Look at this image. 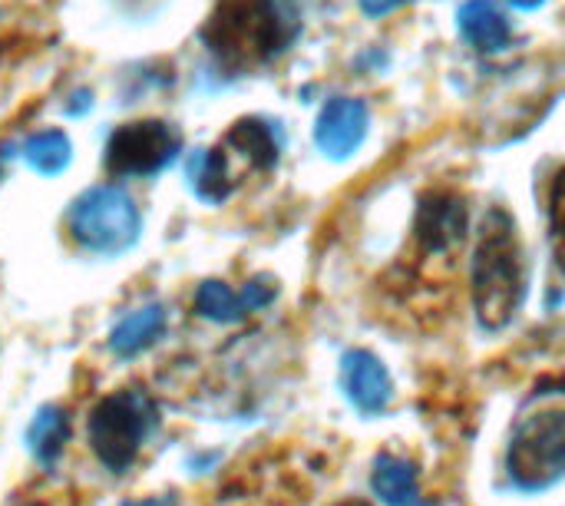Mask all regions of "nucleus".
<instances>
[{
	"label": "nucleus",
	"mask_w": 565,
	"mask_h": 506,
	"mask_svg": "<svg viewBox=\"0 0 565 506\" xmlns=\"http://www.w3.org/2000/svg\"><path fill=\"white\" fill-rule=\"evenodd\" d=\"M122 506H179L172 497H146V500H132V504Z\"/></svg>",
	"instance_id": "nucleus-21"
},
{
	"label": "nucleus",
	"mask_w": 565,
	"mask_h": 506,
	"mask_svg": "<svg viewBox=\"0 0 565 506\" xmlns=\"http://www.w3.org/2000/svg\"><path fill=\"white\" fill-rule=\"evenodd\" d=\"M225 146H232L238 156H245L255 169H271L278 166V156H281V136L271 123L265 119H238L228 136H225Z\"/></svg>",
	"instance_id": "nucleus-14"
},
{
	"label": "nucleus",
	"mask_w": 565,
	"mask_h": 506,
	"mask_svg": "<svg viewBox=\"0 0 565 506\" xmlns=\"http://www.w3.org/2000/svg\"><path fill=\"white\" fill-rule=\"evenodd\" d=\"M513 7H520V10H536V7H543L546 0H510Z\"/></svg>",
	"instance_id": "nucleus-22"
},
{
	"label": "nucleus",
	"mask_w": 565,
	"mask_h": 506,
	"mask_svg": "<svg viewBox=\"0 0 565 506\" xmlns=\"http://www.w3.org/2000/svg\"><path fill=\"white\" fill-rule=\"evenodd\" d=\"M420 245L427 252H450L463 242L467 235V205L457 196L437 192L430 199H424L420 212H417V225H414Z\"/></svg>",
	"instance_id": "nucleus-9"
},
{
	"label": "nucleus",
	"mask_w": 565,
	"mask_h": 506,
	"mask_svg": "<svg viewBox=\"0 0 565 506\" xmlns=\"http://www.w3.org/2000/svg\"><path fill=\"white\" fill-rule=\"evenodd\" d=\"M463 40L480 53H497L510 43L513 27L493 0H467L457 13Z\"/></svg>",
	"instance_id": "nucleus-10"
},
{
	"label": "nucleus",
	"mask_w": 565,
	"mask_h": 506,
	"mask_svg": "<svg viewBox=\"0 0 565 506\" xmlns=\"http://www.w3.org/2000/svg\"><path fill=\"white\" fill-rule=\"evenodd\" d=\"M550 229H553L556 265L565 272V169L553 179V192H550Z\"/></svg>",
	"instance_id": "nucleus-18"
},
{
	"label": "nucleus",
	"mask_w": 565,
	"mask_h": 506,
	"mask_svg": "<svg viewBox=\"0 0 565 506\" xmlns=\"http://www.w3.org/2000/svg\"><path fill=\"white\" fill-rule=\"evenodd\" d=\"M23 506H43V504H23Z\"/></svg>",
	"instance_id": "nucleus-24"
},
{
	"label": "nucleus",
	"mask_w": 565,
	"mask_h": 506,
	"mask_svg": "<svg viewBox=\"0 0 565 506\" xmlns=\"http://www.w3.org/2000/svg\"><path fill=\"white\" fill-rule=\"evenodd\" d=\"M298 27L291 0H242L212 23V50L228 60H265L278 53Z\"/></svg>",
	"instance_id": "nucleus-2"
},
{
	"label": "nucleus",
	"mask_w": 565,
	"mask_h": 506,
	"mask_svg": "<svg viewBox=\"0 0 565 506\" xmlns=\"http://www.w3.org/2000/svg\"><path fill=\"white\" fill-rule=\"evenodd\" d=\"M507 474L520 494H543L565 477V411L520 421L507 451Z\"/></svg>",
	"instance_id": "nucleus-4"
},
{
	"label": "nucleus",
	"mask_w": 565,
	"mask_h": 506,
	"mask_svg": "<svg viewBox=\"0 0 565 506\" xmlns=\"http://www.w3.org/2000/svg\"><path fill=\"white\" fill-rule=\"evenodd\" d=\"M242 305H245V312H262V308H268L275 298H278V285L271 282V278H252L242 292Z\"/></svg>",
	"instance_id": "nucleus-19"
},
{
	"label": "nucleus",
	"mask_w": 565,
	"mask_h": 506,
	"mask_svg": "<svg viewBox=\"0 0 565 506\" xmlns=\"http://www.w3.org/2000/svg\"><path fill=\"white\" fill-rule=\"evenodd\" d=\"M341 506H364V504H341Z\"/></svg>",
	"instance_id": "nucleus-23"
},
{
	"label": "nucleus",
	"mask_w": 565,
	"mask_h": 506,
	"mask_svg": "<svg viewBox=\"0 0 565 506\" xmlns=\"http://www.w3.org/2000/svg\"><path fill=\"white\" fill-rule=\"evenodd\" d=\"M341 388L348 394V401L364 414V418H377L387 411L391 398H394V384L391 375L384 368V361L364 348L348 351L341 358Z\"/></svg>",
	"instance_id": "nucleus-8"
},
{
	"label": "nucleus",
	"mask_w": 565,
	"mask_h": 506,
	"mask_svg": "<svg viewBox=\"0 0 565 506\" xmlns=\"http://www.w3.org/2000/svg\"><path fill=\"white\" fill-rule=\"evenodd\" d=\"M23 159L40 176H60L73 159V143L63 129H43L23 143Z\"/></svg>",
	"instance_id": "nucleus-16"
},
{
	"label": "nucleus",
	"mask_w": 565,
	"mask_h": 506,
	"mask_svg": "<svg viewBox=\"0 0 565 506\" xmlns=\"http://www.w3.org/2000/svg\"><path fill=\"white\" fill-rule=\"evenodd\" d=\"M166 335V308L162 305H146L129 312L113 331H109V351L116 358H136L146 348H152Z\"/></svg>",
	"instance_id": "nucleus-11"
},
{
	"label": "nucleus",
	"mask_w": 565,
	"mask_h": 506,
	"mask_svg": "<svg viewBox=\"0 0 565 506\" xmlns=\"http://www.w3.org/2000/svg\"><path fill=\"white\" fill-rule=\"evenodd\" d=\"M371 126V113L361 99L338 96L328 99L318 123H315V143L324 156L331 159H348L361 149L364 136Z\"/></svg>",
	"instance_id": "nucleus-7"
},
{
	"label": "nucleus",
	"mask_w": 565,
	"mask_h": 506,
	"mask_svg": "<svg viewBox=\"0 0 565 506\" xmlns=\"http://www.w3.org/2000/svg\"><path fill=\"white\" fill-rule=\"evenodd\" d=\"M195 312L215 325H235L242 321L248 312L242 305V295H235L225 282H202L199 292H195Z\"/></svg>",
	"instance_id": "nucleus-17"
},
{
	"label": "nucleus",
	"mask_w": 565,
	"mask_h": 506,
	"mask_svg": "<svg viewBox=\"0 0 565 506\" xmlns=\"http://www.w3.org/2000/svg\"><path fill=\"white\" fill-rule=\"evenodd\" d=\"M142 229L132 196L119 186H93L70 209V235L93 255H122Z\"/></svg>",
	"instance_id": "nucleus-3"
},
{
	"label": "nucleus",
	"mask_w": 565,
	"mask_h": 506,
	"mask_svg": "<svg viewBox=\"0 0 565 506\" xmlns=\"http://www.w3.org/2000/svg\"><path fill=\"white\" fill-rule=\"evenodd\" d=\"M70 431H73L70 414L63 408H56V404H46V408L36 411V418L26 428V451L43 467H50V464H56V457L70 444Z\"/></svg>",
	"instance_id": "nucleus-15"
},
{
	"label": "nucleus",
	"mask_w": 565,
	"mask_h": 506,
	"mask_svg": "<svg viewBox=\"0 0 565 506\" xmlns=\"http://www.w3.org/2000/svg\"><path fill=\"white\" fill-rule=\"evenodd\" d=\"M358 3H361V10L367 17H387V13L401 10L404 3H411V0H358Z\"/></svg>",
	"instance_id": "nucleus-20"
},
{
	"label": "nucleus",
	"mask_w": 565,
	"mask_h": 506,
	"mask_svg": "<svg viewBox=\"0 0 565 506\" xmlns=\"http://www.w3.org/2000/svg\"><path fill=\"white\" fill-rule=\"evenodd\" d=\"M182 152V139L169 123L142 119L119 126L106 143L109 176H156L172 166Z\"/></svg>",
	"instance_id": "nucleus-6"
},
{
	"label": "nucleus",
	"mask_w": 565,
	"mask_h": 506,
	"mask_svg": "<svg viewBox=\"0 0 565 506\" xmlns=\"http://www.w3.org/2000/svg\"><path fill=\"white\" fill-rule=\"evenodd\" d=\"M185 176H189L192 192L209 205L225 202L232 196V189H235L232 172H228V159H225L222 149H195L185 159Z\"/></svg>",
	"instance_id": "nucleus-13"
},
{
	"label": "nucleus",
	"mask_w": 565,
	"mask_h": 506,
	"mask_svg": "<svg viewBox=\"0 0 565 506\" xmlns=\"http://www.w3.org/2000/svg\"><path fill=\"white\" fill-rule=\"evenodd\" d=\"M86 434H89L93 454L113 474H122L132 467V461L149 434V408L139 394L116 391L93 408Z\"/></svg>",
	"instance_id": "nucleus-5"
},
{
	"label": "nucleus",
	"mask_w": 565,
	"mask_h": 506,
	"mask_svg": "<svg viewBox=\"0 0 565 506\" xmlns=\"http://www.w3.org/2000/svg\"><path fill=\"white\" fill-rule=\"evenodd\" d=\"M371 491L384 506H430L420 494V481H417L414 464L391 457V454L374 461Z\"/></svg>",
	"instance_id": "nucleus-12"
},
{
	"label": "nucleus",
	"mask_w": 565,
	"mask_h": 506,
	"mask_svg": "<svg viewBox=\"0 0 565 506\" xmlns=\"http://www.w3.org/2000/svg\"><path fill=\"white\" fill-rule=\"evenodd\" d=\"M526 298V262L516 235V222L493 209L483 219L480 245L473 252V308L487 331L507 328Z\"/></svg>",
	"instance_id": "nucleus-1"
}]
</instances>
